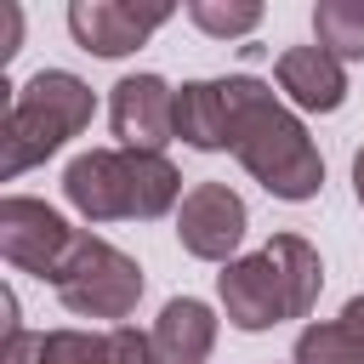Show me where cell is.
Returning a JSON list of instances; mask_svg holds the SVG:
<instances>
[{"label": "cell", "mask_w": 364, "mask_h": 364, "mask_svg": "<svg viewBox=\"0 0 364 364\" xmlns=\"http://www.w3.org/2000/svg\"><path fill=\"white\" fill-rule=\"evenodd\" d=\"M228 148L273 199H313L324 182V159L307 125L250 74L228 80Z\"/></svg>", "instance_id": "1"}, {"label": "cell", "mask_w": 364, "mask_h": 364, "mask_svg": "<svg viewBox=\"0 0 364 364\" xmlns=\"http://www.w3.org/2000/svg\"><path fill=\"white\" fill-rule=\"evenodd\" d=\"M324 284V262L301 233H273L256 256H233L216 279L222 307L239 330H267L279 318H307Z\"/></svg>", "instance_id": "2"}, {"label": "cell", "mask_w": 364, "mask_h": 364, "mask_svg": "<svg viewBox=\"0 0 364 364\" xmlns=\"http://www.w3.org/2000/svg\"><path fill=\"white\" fill-rule=\"evenodd\" d=\"M63 193L85 222H154L176 205L182 176L165 154H131V148H91L74 154L63 171Z\"/></svg>", "instance_id": "3"}, {"label": "cell", "mask_w": 364, "mask_h": 364, "mask_svg": "<svg viewBox=\"0 0 364 364\" xmlns=\"http://www.w3.org/2000/svg\"><path fill=\"white\" fill-rule=\"evenodd\" d=\"M97 114V97L85 80L63 68H40L28 85H17L6 125H0V176H23L28 165L51 159L68 136H80Z\"/></svg>", "instance_id": "4"}, {"label": "cell", "mask_w": 364, "mask_h": 364, "mask_svg": "<svg viewBox=\"0 0 364 364\" xmlns=\"http://www.w3.org/2000/svg\"><path fill=\"white\" fill-rule=\"evenodd\" d=\"M51 284H57L63 307L80 318H125L142 296V267L125 250H114L108 239L80 233L74 250L63 256V267L51 273Z\"/></svg>", "instance_id": "5"}, {"label": "cell", "mask_w": 364, "mask_h": 364, "mask_svg": "<svg viewBox=\"0 0 364 364\" xmlns=\"http://www.w3.org/2000/svg\"><path fill=\"white\" fill-rule=\"evenodd\" d=\"M74 239H80V233H74L51 205L23 199V193L0 199V256H6L11 267L51 279V273L63 267V256L74 250Z\"/></svg>", "instance_id": "6"}, {"label": "cell", "mask_w": 364, "mask_h": 364, "mask_svg": "<svg viewBox=\"0 0 364 364\" xmlns=\"http://www.w3.org/2000/svg\"><path fill=\"white\" fill-rule=\"evenodd\" d=\"M176 239L188 256L199 262H233L239 239H245V199L228 188V182H199L182 193V210H176Z\"/></svg>", "instance_id": "7"}, {"label": "cell", "mask_w": 364, "mask_h": 364, "mask_svg": "<svg viewBox=\"0 0 364 364\" xmlns=\"http://www.w3.org/2000/svg\"><path fill=\"white\" fill-rule=\"evenodd\" d=\"M108 119H114L119 148L165 154V142L176 136V91L159 74H125L108 97Z\"/></svg>", "instance_id": "8"}, {"label": "cell", "mask_w": 364, "mask_h": 364, "mask_svg": "<svg viewBox=\"0 0 364 364\" xmlns=\"http://www.w3.org/2000/svg\"><path fill=\"white\" fill-rule=\"evenodd\" d=\"M159 23H171V6H136V0H74L68 28L85 51L97 57H125L136 51Z\"/></svg>", "instance_id": "9"}, {"label": "cell", "mask_w": 364, "mask_h": 364, "mask_svg": "<svg viewBox=\"0 0 364 364\" xmlns=\"http://www.w3.org/2000/svg\"><path fill=\"white\" fill-rule=\"evenodd\" d=\"M273 74H279V91L296 108H307V114H336L347 102V68L324 46H290V51H279Z\"/></svg>", "instance_id": "10"}, {"label": "cell", "mask_w": 364, "mask_h": 364, "mask_svg": "<svg viewBox=\"0 0 364 364\" xmlns=\"http://www.w3.org/2000/svg\"><path fill=\"white\" fill-rule=\"evenodd\" d=\"M154 347H159L165 364H205L210 347H216V318H210V307L193 301V296L165 301L159 318H154Z\"/></svg>", "instance_id": "11"}, {"label": "cell", "mask_w": 364, "mask_h": 364, "mask_svg": "<svg viewBox=\"0 0 364 364\" xmlns=\"http://www.w3.org/2000/svg\"><path fill=\"white\" fill-rule=\"evenodd\" d=\"M176 136L193 148H228V80H193L176 91Z\"/></svg>", "instance_id": "12"}, {"label": "cell", "mask_w": 364, "mask_h": 364, "mask_svg": "<svg viewBox=\"0 0 364 364\" xmlns=\"http://www.w3.org/2000/svg\"><path fill=\"white\" fill-rule=\"evenodd\" d=\"M296 364H364V296H353L341 318L307 324L296 336Z\"/></svg>", "instance_id": "13"}, {"label": "cell", "mask_w": 364, "mask_h": 364, "mask_svg": "<svg viewBox=\"0 0 364 364\" xmlns=\"http://www.w3.org/2000/svg\"><path fill=\"white\" fill-rule=\"evenodd\" d=\"M313 34L330 57L364 63V0H318L313 6Z\"/></svg>", "instance_id": "14"}, {"label": "cell", "mask_w": 364, "mask_h": 364, "mask_svg": "<svg viewBox=\"0 0 364 364\" xmlns=\"http://www.w3.org/2000/svg\"><path fill=\"white\" fill-rule=\"evenodd\" d=\"M40 364H119V358H114V336L51 330V336H40Z\"/></svg>", "instance_id": "15"}, {"label": "cell", "mask_w": 364, "mask_h": 364, "mask_svg": "<svg viewBox=\"0 0 364 364\" xmlns=\"http://www.w3.org/2000/svg\"><path fill=\"white\" fill-rule=\"evenodd\" d=\"M188 17L205 28V34H216V40H228V34H250L256 23H262V6H222V0H193L188 6Z\"/></svg>", "instance_id": "16"}, {"label": "cell", "mask_w": 364, "mask_h": 364, "mask_svg": "<svg viewBox=\"0 0 364 364\" xmlns=\"http://www.w3.org/2000/svg\"><path fill=\"white\" fill-rule=\"evenodd\" d=\"M114 358L119 364H165L159 347H154V336H142L131 324H114Z\"/></svg>", "instance_id": "17"}, {"label": "cell", "mask_w": 364, "mask_h": 364, "mask_svg": "<svg viewBox=\"0 0 364 364\" xmlns=\"http://www.w3.org/2000/svg\"><path fill=\"white\" fill-rule=\"evenodd\" d=\"M0 364H40V336H28V330L6 336V353H0Z\"/></svg>", "instance_id": "18"}, {"label": "cell", "mask_w": 364, "mask_h": 364, "mask_svg": "<svg viewBox=\"0 0 364 364\" xmlns=\"http://www.w3.org/2000/svg\"><path fill=\"white\" fill-rule=\"evenodd\" d=\"M353 188H358V205H364V148L353 154Z\"/></svg>", "instance_id": "19"}]
</instances>
